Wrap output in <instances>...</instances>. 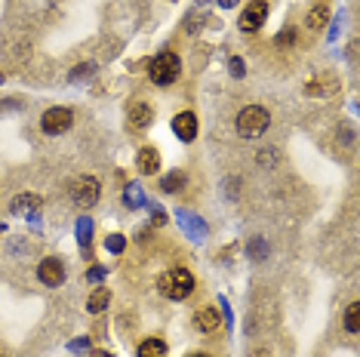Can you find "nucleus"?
Segmentation results:
<instances>
[{
  "label": "nucleus",
  "instance_id": "1",
  "mask_svg": "<svg viewBox=\"0 0 360 357\" xmlns=\"http://www.w3.org/2000/svg\"><path fill=\"white\" fill-rule=\"evenodd\" d=\"M234 126L243 139H259V136H265V129L271 126V115H268V108H262V105H247V108L237 115Z\"/></svg>",
  "mask_w": 360,
  "mask_h": 357
},
{
  "label": "nucleus",
  "instance_id": "2",
  "mask_svg": "<svg viewBox=\"0 0 360 357\" xmlns=\"http://www.w3.org/2000/svg\"><path fill=\"white\" fill-rule=\"evenodd\" d=\"M158 290L167 299H188L194 293V274L188 271V268H173V271H167V274H160V280H158Z\"/></svg>",
  "mask_w": 360,
  "mask_h": 357
},
{
  "label": "nucleus",
  "instance_id": "3",
  "mask_svg": "<svg viewBox=\"0 0 360 357\" xmlns=\"http://www.w3.org/2000/svg\"><path fill=\"white\" fill-rule=\"evenodd\" d=\"M179 74H182V62H179V56L173 50L158 53L151 59V65H148V77L158 86H169L173 80H179Z\"/></svg>",
  "mask_w": 360,
  "mask_h": 357
},
{
  "label": "nucleus",
  "instance_id": "4",
  "mask_svg": "<svg viewBox=\"0 0 360 357\" xmlns=\"http://www.w3.org/2000/svg\"><path fill=\"white\" fill-rule=\"evenodd\" d=\"M68 194H71V200H75L77 207H93L96 200H99V194H102L99 178L96 176H77L75 182H71Z\"/></svg>",
  "mask_w": 360,
  "mask_h": 357
},
{
  "label": "nucleus",
  "instance_id": "5",
  "mask_svg": "<svg viewBox=\"0 0 360 357\" xmlns=\"http://www.w3.org/2000/svg\"><path fill=\"white\" fill-rule=\"evenodd\" d=\"M71 124H75L71 108H50V111H44V117H40V129H44V133H50V136L68 133Z\"/></svg>",
  "mask_w": 360,
  "mask_h": 357
},
{
  "label": "nucleus",
  "instance_id": "6",
  "mask_svg": "<svg viewBox=\"0 0 360 357\" xmlns=\"http://www.w3.org/2000/svg\"><path fill=\"white\" fill-rule=\"evenodd\" d=\"M265 19H268V4L252 0V4L243 6V13H240V28L243 31H259L262 25H265Z\"/></svg>",
  "mask_w": 360,
  "mask_h": 357
},
{
  "label": "nucleus",
  "instance_id": "7",
  "mask_svg": "<svg viewBox=\"0 0 360 357\" xmlns=\"http://www.w3.org/2000/svg\"><path fill=\"white\" fill-rule=\"evenodd\" d=\"M37 278L46 283V287H59L65 280V265L59 259H44V262L37 265Z\"/></svg>",
  "mask_w": 360,
  "mask_h": 357
},
{
  "label": "nucleus",
  "instance_id": "8",
  "mask_svg": "<svg viewBox=\"0 0 360 357\" xmlns=\"http://www.w3.org/2000/svg\"><path fill=\"white\" fill-rule=\"evenodd\" d=\"M173 133L182 142H194V139H198V117H194L191 111H182V115H176L173 117Z\"/></svg>",
  "mask_w": 360,
  "mask_h": 357
},
{
  "label": "nucleus",
  "instance_id": "9",
  "mask_svg": "<svg viewBox=\"0 0 360 357\" xmlns=\"http://www.w3.org/2000/svg\"><path fill=\"white\" fill-rule=\"evenodd\" d=\"M136 167H139V173L154 176L160 169V151L151 148V145H145V148L139 151V157H136Z\"/></svg>",
  "mask_w": 360,
  "mask_h": 357
},
{
  "label": "nucleus",
  "instance_id": "10",
  "mask_svg": "<svg viewBox=\"0 0 360 357\" xmlns=\"http://www.w3.org/2000/svg\"><path fill=\"white\" fill-rule=\"evenodd\" d=\"M194 323H198V330L203 336H212V332L222 327V318H219L216 308H200V311L194 314Z\"/></svg>",
  "mask_w": 360,
  "mask_h": 357
},
{
  "label": "nucleus",
  "instance_id": "11",
  "mask_svg": "<svg viewBox=\"0 0 360 357\" xmlns=\"http://www.w3.org/2000/svg\"><path fill=\"white\" fill-rule=\"evenodd\" d=\"M129 126H136V129H142V126H148L151 120H154V111H151V105L148 102H129Z\"/></svg>",
  "mask_w": 360,
  "mask_h": 357
},
{
  "label": "nucleus",
  "instance_id": "12",
  "mask_svg": "<svg viewBox=\"0 0 360 357\" xmlns=\"http://www.w3.org/2000/svg\"><path fill=\"white\" fill-rule=\"evenodd\" d=\"M40 204H44V200H40L37 194H19V197L13 200V213H22V216H34L37 209H40Z\"/></svg>",
  "mask_w": 360,
  "mask_h": 357
},
{
  "label": "nucleus",
  "instance_id": "13",
  "mask_svg": "<svg viewBox=\"0 0 360 357\" xmlns=\"http://www.w3.org/2000/svg\"><path fill=\"white\" fill-rule=\"evenodd\" d=\"M139 357H167V342L163 339H145L139 345Z\"/></svg>",
  "mask_w": 360,
  "mask_h": 357
},
{
  "label": "nucleus",
  "instance_id": "14",
  "mask_svg": "<svg viewBox=\"0 0 360 357\" xmlns=\"http://www.w3.org/2000/svg\"><path fill=\"white\" fill-rule=\"evenodd\" d=\"M326 19H330V6H314V10L305 15V25L311 31H321L326 25Z\"/></svg>",
  "mask_w": 360,
  "mask_h": 357
},
{
  "label": "nucleus",
  "instance_id": "15",
  "mask_svg": "<svg viewBox=\"0 0 360 357\" xmlns=\"http://www.w3.org/2000/svg\"><path fill=\"white\" fill-rule=\"evenodd\" d=\"M185 185V173L182 169H173V173H167V178H160V191L173 194V191H182Z\"/></svg>",
  "mask_w": 360,
  "mask_h": 357
},
{
  "label": "nucleus",
  "instance_id": "16",
  "mask_svg": "<svg viewBox=\"0 0 360 357\" xmlns=\"http://www.w3.org/2000/svg\"><path fill=\"white\" fill-rule=\"evenodd\" d=\"M108 302H111V293H108V290H96V293L89 296L86 308H89V314H99V311H105V308H108Z\"/></svg>",
  "mask_w": 360,
  "mask_h": 357
},
{
  "label": "nucleus",
  "instance_id": "17",
  "mask_svg": "<svg viewBox=\"0 0 360 357\" xmlns=\"http://www.w3.org/2000/svg\"><path fill=\"white\" fill-rule=\"evenodd\" d=\"M345 330L348 332H357L360 330V302H351L345 308Z\"/></svg>",
  "mask_w": 360,
  "mask_h": 357
},
{
  "label": "nucleus",
  "instance_id": "18",
  "mask_svg": "<svg viewBox=\"0 0 360 357\" xmlns=\"http://www.w3.org/2000/svg\"><path fill=\"white\" fill-rule=\"evenodd\" d=\"M105 247L111 249V253H124V247H127V240L120 238V234H111L108 240H105Z\"/></svg>",
  "mask_w": 360,
  "mask_h": 357
},
{
  "label": "nucleus",
  "instance_id": "19",
  "mask_svg": "<svg viewBox=\"0 0 360 357\" xmlns=\"http://www.w3.org/2000/svg\"><path fill=\"white\" fill-rule=\"evenodd\" d=\"M102 274H105V268L96 265V268H89V271H86V280H89V283H93V280H102Z\"/></svg>",
  "mask_w": 360,
  "mask_h": 357
},
{
  "label": "nucleus",
  "instance_id": "20",
  "mask_svg": "<svg viewBox=\"0 0 360 357\" xmlns=\"http://www.w3.org/2000/svg\"><path fill=\"white\" fill-rule=\"evenodd\" d=\"M250 249H252V253H250V256H252V259H256V262H259V259H262V256H265V253H262V240H256V243H252V247H250Z\"/></svg>",
  "mask_w": 360,
  "mask_h": 357
},
{
  "label": "nucleus",
  "instance_id": "21",
  "mask_svg": "<svg viewBox=\"0 0 360 357\" xmlns=\"http://www.w3.org/2000/svg\"><path fill=\"white\" fill-rule=\"evenodd\" d=\"M89 240V222H80V243Z\"/></svg>",
  "mask_w": 360,
  "mask_h": 357
},
{
  "label": "nucleus",
  "instance_id": "22",
  "mask_svg": "<svg viewBox=\"0 0 360 357\" xmlns=\"http://www.w3.org/2000/svg\"><path fill=\"white\" fill-rule=\"evenodd\" d=\"M250 357H271V351H268V348H256Z\"/></svg>",
  "mask_w": 360,
  "mask_h": 357
},
{
  "label": "nucleus",
  "instance_id": "23",
  "mask_svg": "<svg viewBox=\"0 0 360 357\" xmlns=\"http://www.w3.org/2000/svg\"><path fill=\"white\" fill-rule=\"evenodd\" d=\"M231 71H234V74H243V62L234 59V62H231Z\"/></svg>",
  "mask_w": 360,
  "mask_h": 357
},
{
  "label": "nucleus",
  "instance_id": "24",
  "mask_svg": "<svg viewBox=\"0 0 360 357\" xmlns=\"http://www.w3.org/2000/svg\"><path fill=\"white\" fill-rule=\"evenodd\" d=\"M219 6H225V10H231V6H237V0H219Z\"/></svg>",
  "mask_w": 360,
  "mask_h": 357
},
{
  "label": "nucleus",
  "instance_id": "25",
  "mask_svg": "<svg viewBox=\"0 0 360 357\" xmlns=\"http://www.w3.org/2000/svg\"><path fill=\"white\" fill-rule=\"evenodd\" d=\"M93 357H111L108 351H93Z\"/></svg>",
  "mask_w": 360,
  "mask_h": 357
},
{
  "label": "nucleus",
  "instance_id": "26",
  "mask_svg": "<svg viewBox=\"0 0 360 357\" xmlns=\"http://www.w3.org/2000/svg\"><path fill=\"white\" fill-rule=\"evenodd\" d=\"M191 357H210V354H191Z\"/></svg>",
  "mask_w": 360,
  "mask_h": 357
},
{
  "label": "nucleus",
  "instance_id": "27",
  "mask_svg": "<svg viewBox=\"0 0 360 357\" xmlns=\"http://www.w3.org/2000/svg\"><path fill=\"white\" fill-rule=\"evenodd\" d=\"M0 84H4V71H0Z\"/></svg>",
  "mask_w": 360,
  "mask_h": 357
}]
</instances>
